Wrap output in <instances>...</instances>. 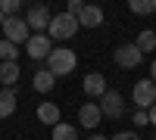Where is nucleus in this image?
<instances>
[{
  "label": "nucleus",
  "instance_id": "1",
  "mask_svg": "<svg viewBox=\"0 0 156 140\" xmlns=\"http://www.w3.org/2000/svg\"><path fill=\"white\" fill-rule=\"evenodd\" d=\"M75 66H78V56H75V50H69V47H53V53L47 56V72H53L56 78L72 75Z\"/></svg>",
  "mask_w": 156,
  "mask_h": 140
},
{
  "label": "nucleus",
  "instance_id": "2",
  "mask_svg": "<svg viewBox=\"0 0 156 140\" xmlns=\"http://www.w3.org/2000/svg\"><path fill=\"white\" fill-rule=\"evenodd\" d=\"M78 19L75 16H69V12H56L53 19H50V28H47V37L50 41H69V37H75L78 34Z\"/></svg>",
  "mask_w": 156,
  "mask_h": 140
},
{
  "label": "nucleus",
  "instance_id": "3",
  "mask_svg": "<svg viewBox=\"0 0 156 140\" xmlns=\"http://www.w3.org/2000/svg\"><path fill=\"white\" fill-rule=\"evenodd\" d=\"M3 37L9 44H28V37H31V28L25 25V19H19V16H12V19H6L3 22Z\"/></svg>",
  "mask_w": 156,
  "mask_h": 140
},
{
  "label": "nucleus",
  "instance_id": "4",
  "mask_svg": "<svg viewBox=\"0 0 156 140\" xmlns=\"http://www.w3.org/2000/svg\"><path fill=\"white\" fill-rule=\"evenodd\" d=\"M50 9L44 6V3H37V6H28V12H25V25L34 31V34H47V28H50Z\"/></svg>",
  "mask_w": 156,
  "mask_h": 140
},
{
  "label": "nucleus",
  "instance_id": "5",
  "mask_svg": "<svg viewBox=\"0 0 156 140\" xmlns=\"http://www.w3.org/2000/svg\"><path fill=\"white\" fill-rule=\"evenodd\" d=\"M131 100H134V106L137 109H150L153 103H156V84H153V78H144V81H137L134 84V90H131Z\"/></svg>",
  "mask_w": 156,
  "mask_h": 140
},
{
  "label": "nucleus",
  "instance_id": "6",
  "mask_svg": "<svg viewBox=\"0 0 156 140\" xmlns=\"http://www.w3.org/2000/svg\"><path fill=\"white\" fill-rule=\"evenodd\" d=\"M25 53H28V59H34V62H47V56L53 53V41H50L47 34H31L28 37V44H25Z\"/></svg>",
  "mask_w": 156,
  "mask_h": 140
},
{
  "label": "nucleus",
  "instance_id": "7",
  "mask_svg": "<svg viewBox=\"0 0 156 140\" xmlns=\"http://www.w3.org/2000/svg\"><path fill=\"white\" fill-rule=\"evenodd\" d=\"M140 62H144V53L137 50V44H122V47H115V66H122V69H137Z\"/></svg>",
  "mask_w": 156,
  "mask_h": 140
},
{
  "label": "nucleus",
  "instance_id": "8",
  "mask_svg": "<svg viewBox=\"0 0 156 140\" xmlns=\"http://www.w3.org/2000/svg\"><path fill=\"white\" fill-rule=\"evenodd\" d=\"M100 112L103 118H122L125 115V100L119 90H106V97L100 100Z\"/></svg>",
  "mask_w": 156,
  "mask_h": 140
},
{
  "label": "nucleus",
  "instance_id": "9",
  "mask_svg": "<svg viewBox=\"0 0 156 140\" xmlns=\"http://www.w3.org/2000/svg\"><path fill=\"white\" fill-rule=\"evenodd\" d=\"M81 87H84V94H87L90 100H103V97H106V78H103L100 72H90V75H84Z\"/></svg>",
  "mask_w": 156,
  "mask_h": 140
},
{
  "label": "nucleus",
  "instance_id": "10",
  "mask_svg": "<svg viewBox=\"0 0 156 140\" xmlns=\"http://www.w3.org/2000/svg\"><path fill=\"white\" fill-rule=\"evenodd\" d=\"M100 121H103L100 103H81V109H78V125H81V128H90V131H94Z\"/></svg>",
  "mask_w": 156,
  "mask_h": 140
},
{
  "label": "nucleus",
  "instance_id": "11",
  "mask_svg": "<svg viewBox=\"0 0 156 140\" xmlns=\"http://www.w3.org/2000/svg\"><path fill=\"white\" fill-rule=\"evenodd\" d=\"M78 25H81V28H100L103 25V9L94 6V3H87L81 9V16H78Z\"/></svg>",
  "mask_w": 156,
  "mask_h": 140
},
{
  "label": "nucleus",
  "instance_id": "12",
  "mask_svg": "<svg viewBox=\"0 0 156 140\" xmlns=\"http://www.w3.org/2000/svg\"><path fill=\"white\" fill-rule=\"evenodd\" d=\"M37 118H41L44 125H50V128H56V125L62 121V112H59V106H56V103H50V100H47V103L37 106Z\"/></svg>",
  "mask_w": 156,
  "mask_h": 140
},
{
  "label": "nucleus",
  "instance_id": "13",
  "mask_svg": "<svg viewBox=\"0 0 156 140\" xmlns=\"http://www.w3.org/2000/svg\"><path fill=\"white\" fill-rule=\"evenodd\" d=\"M53 84H56V75L47 72V69L34 72V78H31V87H34L37 94H50V90H53Z\"/></svg>",
  "mask_w": 156,
  "mask_h": 140
},
{
  "label": "nucleus",
  "instance_id": "14",
  "mask_svg": "<svg viewBox=\"0 0 156 140\" xmlns=\"http://www.w3.org/2000/svg\"><path fill=\"white\" fill-rule=\"evenodd\" d=\"M16 112V87H0V118H9Z\"/></svg>",
  "mask_w": 156,
  "mask_h": 140
},
{
  "label": "nucleus",
  "instance_id": "15",
  "mask_svg": "<svg viewBox=\"0 0 156 140\" xmlns=\"http://www.w3.org/2000/svg\"><path fill=\"white\" fill-rule=\"evenodd\" d=\"M19 75H22L19 62H0V84H3V87H16Z\"/></svg>",
  "mask_w": 156,
  "mask_h": 140
},
{
  "label": "nucleus",
  "instance_id": "16",
  "mask_svg": "<svg viewBox=\"0 0 156 140\" xmlns=\"http://www.w3.org/2000/svg\"><path fill=\"white\" fill-rule=\"evenodd\" d=\"M50 140H78V128L75 125H66V121H59L53 131H50Z\"/></svg>",
  "mask_w": 156,
  "mask_h": 140
},
{
  "label": "nucleus",
  "instance_id": "17",
  "mask_svg": "<svg viewBox=\"0 0 156 140\" xmlns=\"http://www.w3.org/2000/svg\"><path fill=\"white\" fill-rule=\"evenodd\" d=\"M137 50H140V53H150V50H156V31H150V28H144V31H140L137 34Z\"/></svg>",
  "mask_w": 156,
  "mask_h": 140
},
{
  "label": "nucleus",
  "instance_id": "18",
  "mask_svg": "<svg viewBox=\"0 0 156 140\" xmlns=\"http://www.w3.org/2000/svg\"><path fill=\"white\" fill-rule=\"evenodd\" d=\"M128 9L134 16H150V12H156V0H128Z\"/></svg>",
  "mask_w": 156,
  "mask_h": 140
},
{
  "label": "nucleus",
  "instance_id": "19",
  "mask_svg": "<svg viewBox=\"0 0 156 140\" xmlns=\"http://www.w3.org/2000/svg\"><path fill=\"white\" fill-rule=\"evenodd\" d=\"M0 62H19V47L9 44L6 37L0 41Z\"/></svg>",
  "mask_w": 156,
  "mask_h": 140
},
{
  "label": "nucleus",
  "instance_id": "20",
  "mask_svg": "<svg viewBox=\"0 0 156 140\" xmlns=\"http://www.w3.org/2000/svg\"><path fill=\"white\" fill-rule=\"evenodd\" d=\"M19 0H0V12H3V16L6 19H12V16H16V12H19Z\"/></svg>",
  "mask_w": 156,
  "mask_h": 140
},
{
  "label": "nucleus",
  "instance_id": "21",
  "mask_svg": "<svg viewBox=\"0 0 156 140\" xmlns=\"http://www.w3.org/2000/svg\"><path fill=\"white\" fill-rule=\"evenodd\" d=\"M131 121L137 125V128H150V115L144 109H134V115H131Z\"/></svg>",
  "mask_w": 156,
  "mask_h": 140
},
{
  "label": "nucleus",
  "instance_id": "22",
  "mask_svg": "<svg viewBox=\"0 0 156 140\" xmlns=\"http://www.w3.org/2000/svg\"><path fill=\"white\" fill-rule=\"evenodd\" d=\"M81 9H84V3H81V0H69V9H66V12L78 19V16H81Z\"/></svg>",
  "mask_w": 156,
  "mask_h": 140
},
{
  "label": "nucleus",
  "instance_id": "23",
  "mask_svg": "<svg viewBox=\"0 0 156 140\" xmlns=\"http://www.w3.org/2000/svg\"><path fill=\"white\" fill-rule=\"evenodd\" d=\"M109 140H140V137H137L134 131H119V134H112Z\"/></svg>",
  "mask_w": 156,
  "mask_h": 140
},
{
  "label": "nucleus",
  "instance_id": "24",
  "mask_svg": "<svg viewBox=\"0 0 156 140\" xmlns=\"http://www.w3.org/2000/svg\"><path fill=\"white\" fill-rule=\"evenodd\" d=\"M147 115H150V128H156V103L147 109Z\"/></svg>",
  "mask_w": 156,
  "mask_h": 140
},
{
  "label": "nucleus",
  "instance_id": "25",
  "mask_svg": "<svg viewBox=\"0 0 156 140\" xmlns=\"http://www.w3.org/2000/svg\"><path fill=\"white\" fill-rule=\"evenodd\" d=\"M150 75H153V84H156V59L150 62Z\"/></svg>",
  "mask_w": 156,
  "mask_h": 140
},
{
  "label": "nucleus",
  "instance_id": "26",
  "mask_svg": "<svg viewBox=\"0 0 156 140\" xmlns=\"http://www.w3.org/2000/svg\"><path fill=\"white\" fill-rule=\"evenodd\" d=\"M87 140H106V137H103V134H90Z\"/></svg>",
  "mask_w": 156,
  "mask_h": 140
},
{
  "label": "nucleus",
  "instance_id": "27",
  "mask_svg": "<svg viewBox=\"0 0 156 140\" xmlns=\"http://www.w3.org/2000/svg\"><path fill=\"white\" fill-rule=\"evenodd\" d=\"M3 22H6V16H3V12H0V28H3Z\"/></svg>",
  "mask_w": 156,
  "mask_h": 140
}]
</instances>
